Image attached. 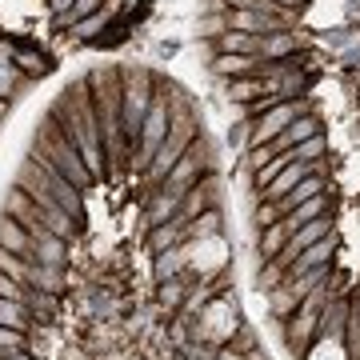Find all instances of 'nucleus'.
<instances>
[{"label": "nucleus", "instance_id": "f3484780", "mask_svg": "<svg viewBox=\"0 0 360 360\" xmlns=\"http://www.w3.org/2000/svg\"><path fill=\"white\" fill-rule=\"evenodd\" d=\"M65 245L60 236H52V232H40L37 245H32V257L28 260H40V264H65Z\"/></svg>", "mask_w": 360, "mask_h": 360}, {"label": "nucleus", "instance_id": "0eeeda50", "mask_svg": "<svg viewBox=\"0 0 360 360\" xmlns=\"http://www.w3.org/2000/svg\"><path fill=\"white\" fill-rule=\"evenodd\" d=\"M312 168H316V165H304V160H292V165L284 168L281 176L272 180V184H269V188H264V193H257V196H260V200H284V196L292 193V188H296V184H300V180L309 176Z\"/></svg>", "mask_w": 360, "mask_h": 360}, {"label": "nucleus", "instance_id": "c85d7f7f", "mask_svg": "<svg viewBox=\"0 0 360 360\" xmlns=\"http://www.w3.org/2000/svg\"><path fill=\"white\" fill-rule=\"evenodd\" d=\"M288 153H292L296 160H304V165H316V160L328 153V136L321 132V136H312V141H300L296 148H288Z\"/></svg>", "mask_w": 360, "mask_h": 360}, {"label": "nucleus", "instance_id": "423d86ee", "mask_svg": "<svg viewBox=\"0 0 360 360\" xmlns=\"http://www.w3.org/2000/svg\"><path fill=\"white\" fill-rule=\"evenodd\" d=\"M208 68H212V77L236 80V77H260L269 68V60L264 56H245V52H217Z\"/></svg>", "mask_w": 360, "mask_h": 360}, {"label": "nucleus", "instance_id": "ea45409f", "mask_svg": "<svg viewBox=\"0 0 360 360\" xmlns=\"http://www.w3.org/2000/svg\"><path fill=\"white\" fill-rule=\"evenodd\" d=\"M217 360H245V352H240V348H232V345H220L217 348Z\"/></svg>", "mask_w": 360, "mask_h": 360}, {"label": "nucleus", "instance_id": "37998d69", "mask_svg": "<svg viewBox=\"0 0 360 360\" xmlns=\"http://www.w3.org/2000/svg\"><path fill=\"white\" fill-rule=\"evenodd\" d=\"M245 360H269V356H264V348H252V352H245Z\"/></svg>", "mask_w": 360, "mask_h": 360}, {"label": "nucleus", "instance_id": "dca6fc26", "mask_svg": "<svg viewBox=\"0 0 360 360\" xmlns=\"http://www.w3.org/2000/svg\"><path fill=\"white\" fill-rule=\"evenodd\" d=\"M180 240H184V224H180V220H168V224L148 229V248H153L156 257H160V252H168V248H176Z\"/></svg>", "mask_w": 360, "mask_h": 360}, {"label": "nucleus", "instance_id": "4c0bfd02", "mask_svg": "<svg viewBox=\"0 0 360 360\" xmlns=\"http://www.w3.org/2000/svg\"><path fill=\"white\" fill-rule=\"evenodd\" d=\"M229 345H232V348H240V352H252V348H257V333H252L248 324H240V328L232 333V340H229Z\"/></svg>", "mask_w": 360, "mask_h": 360}, {"label": "nucleus", "instance_id": "4468645a", "mask_svg": "<svg viewBox=\"0 0 360 360\" xmlns=\"http://www.w3.org/2000/svg\"><path fill=\"white\" fill-rule=\"evenodd\" d=\"M333 252H336L333 236H324V240H316V245L304 248V252L292 260V269L288 272H309V269H321V264H333Z\"/></svg>", "mask_w": 360, "mask_h": 360}, {"label": "nucleus", "instance_id": "49530a36", "mask_svg": "<svg viewBox=\"0 0 360 360\" xmlns=\"http://www.w3.org/2000/svg\"><path fill=\"white\" fill-rule=\"evenodd\" d=\"M4 116H8V104H4V96H0V120H4Z\"/></svg>", "mask_w": 360, "mask_h": 360}, {"label": "nucleus", "instance_id": "2f4dec72", "mask_svg": "<svg viewBox=\"0 0 360 360\" xmlns=\"http://www.w3.org/2000/svg\"><path fill=\"white\" fill-rule=\"evenodd\" d=\"M28 312H32V316H52V312H56V292H40V288H32V292H28Z\"/></svg>", "mask_w": 360, "mask_h": 360}, {"label": "nucleus", "instance_id": "412c9836", "mask_svg": "<svg viewBox=\"0 0 360 360\" xmlns=\"http://www.w3.org/2000/svg\"><path fill=\"white\" fill-rule=\"evenodd\" d=\"M284 281H288V264H284L281 257H272V260H264V269L257 272V292L269 296L272 288H281Z\"/></svg>", "mask_w": 360, "mask_h": 360}, {"label": "nucleus", "instance_id": "72a5a7b5", "mask_svg": "<svg viewBox=\"0 0 360 360\" xmlns=\"http://www.w3.org/2000/svg\"><path fill=\"white\" fill-rule=\"evenodd\" d=\"M25 345H28V333H20V328H8V324H0V356H4V352H20Z\"/></svg>", "mask_w": 360, "mask_h": 360}, {"label": "nucleus", "instance_id": "de8ad7c7", "mask_svg": "<svg viewBox=\"0 0 360 360\" xmlns=\"http://www.w3.org/2000/svg\"><path fill=\"white\" fill-rule=\"evenodd\" d=\"M0 360H8V352H4V356H0Z\"/></svg>", "mask_w": 360, "mask_h": 360}, {"label": "nucleus", "instance_id": "58836bf2", "mask_svg": "<svg viewBox=\"0 0 360 360\" xmlns=\"http://www.w3.org/2000/svg\"><path fill=\"white\" fill-rule=\"evenodd\" d=\"M16 60H20V68H25V72H32V77H37V72H44V56H37V52H16Z\"/></svg>", "mask_w": 360, "mask_h": 360}, {"label": "nucleus", "instance_id": "79ce46f5", "mask_svg": "<svg viewBox=\"0 0 360 360\" xmlns=\"http://www.w3.org/2000/svg\"><path fill=\"white\" fill-rule=\"evenodd\" d=\"M229 8H257V0H224Z\"/></svg>", "mask_w": 360, "mask_h": 360}, {"label": "nucleus", "instance_id": "9d476101", "mask_svg": "<svg viewBox=\"0 0 360 360\" xmlns=\"http://www.w3.org/2000/svg\"><path fill=\"white\" fill-rule=\"evenodd\" d=\"M28 288L60 292V288H65V264H40V260H28Z\"/></svg>", "mask_w": 360, "mask_h": 360}, {"label": "nucleus", "instance_id": "2eb2a0df", "mask_svg": "<svg viewBox=\"0 0 360 360\" xmlns=\"http://www.w3.org/2000/svg\"><path fill=\"white\" fill-rule=\"evenodd\" d=\"M220 208H208V212H200V217L193 220V224H184V240H217L220 236Z\"/></svg>", "mask_w": 360, "mask_h": 360}, {"label": "nucleus", "instance_id": "473e14b6", "mask_svg": "<svg viewBox=\"0 0 360 360\" xmlns=\"http://www.w3.org/2000/svg\"><path fill=\"white\" fill-rule=\"evenodd\" d=\"M28 80L20 77V68L16 65H0V96H13V92H20Z\"/></svg>", "mask_w": 360, "mask_h": 360}, {"label": "nucleus", "instance_id": "ddd939ff", "mask_svg": "<svg viewBox=\"0 0 360 360\" xmlns=\"http://www.w3.org/2000/svg\"><path fill=\"white\" fill-rule=\"evenodd\" d=\"M288 236H292V224L288 220H276V224H269V229H260V260H272L281 257L284 245H288Z\"/></svg>", "mask_w": 360, "mask_h": 360}, {"label": "nucleus", "instance_id": "a211bd4d", "mask_svg": "<svg viewBox=\"0 0 360 360\" xmlns=\"http://www.w3.org/2000/svg\"><path fill=\"white\" fill-rule=\"evenodd\" d=\"M264 80L260 77H236L229 80V104H252L257 96H264Z\"/></svg>", "mask_w": 360, "mask_h": 360}, {"label": "nucleus", "instance_id": "c9c22d12", "mask_svg": "<svg viewBox=\"0 0 360 360\" xmlns=\"http://www.w3.org/2000/svg\"><path fill=\"white\" fill-rule=\"evenodd\" d=\"M276 220H281V208L272 205V200H260L257 212H252V224H257V229H269V224H276Z\"/></svg>", "mask_w": 360, "mask_h": 360}, {"label": "nucleus", "instance_id": "6e6552de", "mask_svg": "<svg viewBox=\"0 0 360 360\" xmlns=\"http://www.w3.org/2000/svg\"><path fill=\"white\" fill-rule=\"evenodd\" d=\"M32 232L20 224V220H13L8 212L0 217V248H8V252H20V257H32Z\"/></svg>", "mask_w": 360, "mask_h": 360}, {"label": "nucleus", "instance_id": "aec40b11", "mask_svg": "<svg viewBox=\"0 0 360 360\" xmlns=\"http://www.w3.org/2000/svg\"><path fill=\"white\" fill-rule=\"evenodd\" d=\"M32 312L28 304L20 300H8V296H0V324H8V328H20V333H32V321H28Z\"/></svg>", "mask_w": 360, "mask_h": 360}, {"label": "nucleus", "instance_id": "7ed1b4c3", "mask_svg": "<svg viewBox=\"0 0 360 360\" xmlns=\"http://www.w3.org/2000/svg\"><path fill=\"white\" fill-rule=\"evenodd\" d=\"M205 172H212V148H208L205 136H196V141L188 144V153H184L176 165H172V172L165 176V184H160V188L184 196V193L196 184V180L205 176Z\"/></svg>", "mask_w": 360, "mask_h": 360}, {"label": "nucleus", "instance_id": "f8f14e48", "mask_svg": "<svg viewBox=\"0 0 360 360\" xmlns=\"http://www.w3.org/2000/svg\"><path fill=\"white\" fill-rule=\"evenodd\" d=\"M212 44H217V52H245V56H260V49H264V37L229 28V32H224V37H217Z\"/></svg>", "mask_w": 360, "mask_h": 360}, {"label": "nucleus", "instance_id": "6ab92c4d", "mask_svg": "<svg viewBox=\"0 0 360 360\" xmlns=\"http://www.w3.org/2000/svg\"><path fill=\"white\" fill-rule=\"evenodd\" d=\"M292 49H296V32L292 28H281V32H269V37H264L260 56H264V60H284Z\"/></svg>", "mask_w": 360, "mask_h": 360}, {"label": "nucleus", "instance_id": "c756f323", "mask_svg": "<svg viewBox=\"0 0 360 360\" xmlns=\"http://www.w3.org/2000/svg\"><path fill=\"white\" fill-rule=\"evenodd\" d=\"M0 272H8L13 281L28 284V257H20V252H8V248H0Z\"/></svg>", "mask_w": 360, "mask_h": 360}, {"label": "nucleus", "instance_id": "5701e85b", "mask_svg": "<svg viewBox=\"0 0 360 360\" xmlns=\"http://www.w3.org/2000/svg\"><path fill=\"white\" fill-rule=\"evenodd\" d=\"M188 260V248H168V252H160L156 257V269H153V276H156V284H165V281H172L180 272V264Z\"/></svg>", "mask_w": 360, "mask_h": 360}, {"label": "nucleus", "instance_id": "a878e982", "mask_svg": "<svg viewBox=\"0 0 360 360\" xmlns=\"http://www.w3.org/2000/svg\"><path fill=\"white\" fill-rule=\"evenodd\" d=\"M296 309H300V300L288 292V284H281V288H272V292H269V312L276 316V321H288Z\"/></svg>", "mask_w": 360, "mask_h": 360}, {"label": "nucleus", "instance_id": "a18cd8bd", "mask_svg": "<svg viewBox=\"0 0 360 360\" xmlns=\"http://www.w3.org/2000/svg\"><path fill=\"white\" fill-rule=\"evenodd\" d=\"M276 4H281V8H300L304 0H276Z\"/></svg>", "mask_w": 360, "mask_h": 360}, {"label": "nucleus", "instance_id": "c03bdc74", "mask_svg": "<svg viewBox=\"0 0 360 360\" xmlns=\"http://www.w3.org/2000/svg\"><path fill=\"white\" fill-rule=\"evenodd\" d=\"M8 360H32V352H25V348H20V352H8Z\"/></svg>", "mask_w": 360, "mask_h": 360}, {"label": "nucleus", "instance_id": "f704fd0d", "mask_svg": "<svg viewBox=\"0 0 360 360\" xmlns=\"http://www.w3.org/2000/svg\"><path fill=\"white\" fill-rule=\"evenodd\" d=\"M28 284H20V281H13L8 272H0V296H8V300H20V304H28Z\"/></svg>", "mask_w": 360, "mask_h": 360}, {"label": "nucleus", "instance_id": "7c9ffc66", "mask_svg": "<svg viewBox=\"0 0 360 360\" xmlns=\"http://www.w3.org/2000/svg\"><path fill=\"white\" fill-rule=\"evenodd\" d=\"M184 296H188V288H184L180 276H172V281L160 284V304H165V309H180V304H184Z\"/></svg>", "mask_w": 360, "mask_h": 360}, {"label": "nucleus", "instance_id": "39448f33", "mask_svg": "<svg viewBox=\"0 0 360 360\" xmlns=\"http://www.w3.org/2000/svg\"><path fill=\"white\" fill-rule=\"evenodd\" d=\"M309 112V104L304 101H281V104H272L269 112H260L257 120H252V132H248V148H260V144H269L276 141L288 124H292L296 116H304Z\"/></svg>", "mask_w": 360, "mask_h": 360}, {"label": "nucleus", "instance_id": "cd10ccee", "mask_svg": "<svg viewBox=\"0 0 360 360\" xmlns=\"http://www.w3.org/2000/svg\"><path fill=\"white\" fill-rule=\"evenodd\" d=\"M196 32H200V40H217L229 32V13H200V20H196Z\"/></svg>", "mask_w": 360, "mask_h": 360}, {"label": "nucleus", "instance_id": "b1692460", "mask_svg": "<svg viewBox=\"0 0 360 360\" xmlns=\"http://www.w3.org/2000/svg\"><path fill=\"white\" fill-rule=\"evenodd\" d=\"M292 160H296V156H292V153H281V156H272L269 165H260V168H257V172H252V184H257V193H264V188H269L272 180L281 176L284 168L292 165Z\"/></svg>", "mask_w": 360, "mask_h": 360}, {"label": "nucleus", "instance_id": "1a4fd4ad", "mask_svg": "<svg viewBox=\"0 0 360 360\" xmlns=\"http://www.w3.org/2000/svg\"><path fill=\"white\" fill-rule=\"evenodd\" d=\"M180 200H184V196L168 193V188H156L153 200H148V208H144V224H148V229H156V224H168V220L180 212Z\"/></svg>", "mask_w": 360, "mask_h": 360}, {"label": "nucleus", "instance_id": "a19ab883", "mask_svg": "<svg viewBox=\"0 0 360 360\" xmlns=\"http://www.w3.org/2000/svg\"><path fill=\"white\" fill-rule=\"evenodd\" d=\"M72 4H77V0H49V13H52V16H60V13H68Z\"/></svg>", "mask_w": 360, "mask_h": 360}, {"label": "nucleus", "instance_id": "e433bc0d", "mask_svg": "<svg viewBox=\"0 0 360 360\" xmlns=\"http://www.w3.org/2000/svg\"><path fill=\"white\" fill-rule=\"evenodd\" d=\"M180 352H184V360H217V348L208 345V340H193V345H184Z\"/></svg>", "mask_w": 360, "mask_h": 360}, {"label": "nucleus", "instance_id": "f03ea898", "mask_svg": "<svg viewBox=\"0 0 360 360\" xmlns=\"http://www.w3.org/2000/svg\"><path fill=\"white\" fill-rule=\"evenodd\" d=\"M168 129H172V104H168V92L165 84H156V96H153V108H148V116H144V129H141V144L132 148V165L148 168V160L156 156V148H160V141L168 136Z\"/></svg>", "mask_w": 360, "mask_h": 360}, {"label": "nucleus", "instance_id": "9b49d317", "mask_svg": "<svg viewBox=\"0 0 360 360\" xmlns=\"http://www.w3.org/2000/svg\"><path fill=\"white\" fill-rule=\"evenodd\" d=\"M321 193H324V180L316 176V168H312L309 176L300 180V184H296V188H292L288 196H284V200H272V205L281 208V217H288V212H292L296 205H304V200H312V196H321Z\"/></svg>", "mask_w": 360, "mask_h": 360}, {"label": "nucleus", "instance_id": "f257e3e1", "mask_svg": "<svg viewBox=\"0 0 360 360\" xmlns=\"http://www.w3.org/2000/svg\"><path fill=\"white\" fill-rule=\"evenodd\" d=\"M32 153L44 156V160H49V165L68 180V184H77L80 193L96 184V176H92V168H89V160H84V153H80L77 144L68 141L65 129H60L52 116H44V124H40L37 141H32Z\"/></svg>", "mask_w": 360, "mask_h": 360}, {"label": "nucleus", "instance_id": "20e7f679", "mask_svg": "<svg viewBox=\"0 0 360 360\" xmlns=\"http://www.w3.org/2000/svg\"><path fill=\"white\" fill-rule=\"evenodd\" d=\"M236 328H240V321H236V300L232 296H212L205 304V324H196V340L229 345Z\"/></svg>", "mask_w": 360, "mask_h": 360}, {"label": "nucleus", "instance_id": "4be33fe9", "mask_svg": "<svg viewBox=\"0 0 360 360\" xmlns=\"http://www.w3.org/2000/svg\"><path fill=\"white\" fill-rule=\"evenodd\" d=\"M101 8H104V0H77L68 13L52 16V28H56V32H65V28H72L77 20H84V16H92V13H101Z\"/></svg>", "mask_w": 360, "mask_h": 360}, {"label": "nucleus", "instance_id": "393cba45", "mask_svg": "<svg viewBox=\"0 0 360 360\" xmlns=\"http://www.w3.org/2000/svg\"><path fill=\"white\" fill-rule=\"evenodd\" d=\"M324 208H328V196H312V200H304V205H296L292 212H288V224H292V232L300 229V224H309V220H316V217H324Z\"/></svg>", "mask_w": 360, "mask_h": 360}, {"label": "nucleus", "instance_id": "bb28decb", "mask_svg": "<svg viewBox=\"0 0 360 360\" xmlns=\"http://www.w3.org/2000/svg\"><path fill=\"white\" fill-rule=\"evenodd\" d=\"M112 8H116V0H108V4H104L101 13H92V16H84V20H77V25H72V32H77L80 40L96 37V32H101V28L108 25V16H112Z\"/></svg>", "mask_w": 360, "mask_h": 360}]
</instances>
